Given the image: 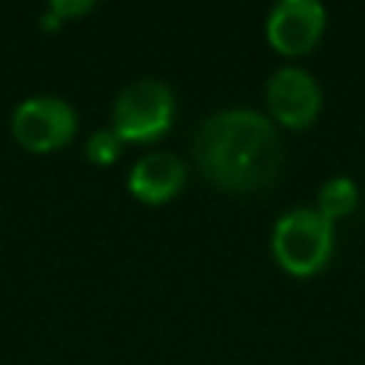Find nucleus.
I'll return each mask as SVG.
<instances>
[{
  "label": "nucleus",
  "mask_w": 365,
  "mask_h": 365,
  "mask_svg": "<svg viewBox=\"0 0 365 365\" xmlns=\"http://www.w3.org/2000/svg\"><path fill=\"white\" fill-rule=\"evenodd\" d=\"M271 254L277 265L299 279L319 274L334 254V222L317 205H297L277 217L271 228Z\"/></svg>",
  "instance_id": "nucleus-2"
},
{
  "label": "nucleus",
  "mask_w": 365,
  "mask_h": 365,
  "mask_svg": "<svg viewBox=\"0 0 365 365\" xmlns=\"http://www.w3.org/2000/svg\"><path fill=\"white\" fill-rule=\"evenodd\" d=\"M200 174L220 191L248 194L268 188L285 163L277 123L257 108H222L205 117L191 140Z\"/></svg>",
  "instance_id": "nucleus-1"
},
{
  "label": "nucleus",
  "mask_w": 365,
  "mask_h": 365,
  "mask_svg": "<svg viewBox=\"0 0 365 365\" xmlns=\"http://www.w3.org/2000/svg\"><path fill=\"white\" fill-rule=\"evenodd\" d=\"M268 117L285 128H308L322 111V88L317 77L299 66H279L265 83Z\"/></svg>",
  "instance_id": "nucleus-6"
},
{
  "label": "nucleus",
  "mask_w": 365,
  "mask_h": 365,
  "mask_svg": "<svg viewBox=\"0 0 365 365\" xmlns=\"http://www.w3.org/2000/svg\"><path fill=\"white\" fill-rule=\"evenodd\" d=\"M356 205H359V188L348 174L328 177L317 191V211L331 222L354 214Z\"/></svg>",
  "instance_id": "nucleus-8"
},
{
  "label": "nucleus",
  "mask_w": 365,
  "mask_h": 365,
  "mask_svg": "<svg viewBox=\"0 0 365 365\" xmlns=\"http://www.w3.org/2000/svg\"><path fill=\"white\" fill-rule=\"evenodd\" d=\"M177 97L168 83L140 77L128 83L111 106V131L123 143H154L171 131Z\"/></svg>",
  "instance_id": "nucleus-3"
},
{
  "label": "nucleus",
  "mask_w": 365,
  "mask_h": 365,
  "mask_svg": "<svg viewBox=\"0 0 365 365\" xmlns=\"http://www.w3.org/2000/svg\"><path fill=\"white\" fill-rule=\"evenodd\" d=\"M328 26V9L319 0H279L268 9L265 40L285 57H302L317 48Z\"/></svg>",
  "instance_id": "nucleus-5"
},
{
  "label": "nucleus",
  "mask_w": 365,
  "mask_h": 365,
  "mask_svg": "<svg viewBox=\"0 0 365 365\" xmlns=\"http://www.w3.org/2000/svg\"><path fill=\"white\" fill-rule=\"evenodd\" d=\"M188 168L171 151H151L140 157L128 171V191L145 205H163L174 200L185 185Z\"/></svg>",
  "instance_id": "nucleus-7"
},
{
  "label": "nucleus",
  "mask_w": 365,
  "mask_h": 365,
  "mask_svg": "<svg viewBox=\"0 0 365 365\" xmlns=\"http://www.w3.org/2000/svg\"><path fill=\"white\" fill-rule=\"evenodd\" d=\"M94 9L91 0H51L46 6V11L40 14V29L46 31H54L60 29L66 20H74V17H83Z\"/></svg>",
  "instance_id": "nucleus-10"
},
{
  "label": "nucleus",
  "mask_w": 365,
  "mask_h": 365,
  "mask_svg": "<svg viewBox=\"0 0 365 365\" xmlns=\"http://www.w3.org/2000/svg\"><path fill=\"white\" fill-rule=\"evenodd\" d=\"M11 134L14 140L37 154L57 151L71 143L77 134V111L68 100L54 94H34L17 103L11 111Z\"/></svg>",
  "instance_id": "nucleus-4"
},
{
  "label": "nucleus",
  "mask_w": 365,
  "mask_h": 365,
  "mask_svg": "<svg viewBox=\"0 0 365 365\" xmlns=\"http://www.w3.org/2000/svg\"><path fill=\"white\" fill-rule=\"evenodd\" d=\"M123 145H125V143L111 131V125H108V128H97V131H91L88 140H86V157H88L94 165H111V163L120 160Z\"/></svg>",
  "instance_id": "nucleus-9"
}]
</instances>
